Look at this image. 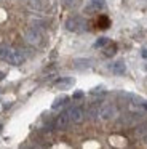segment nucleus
<instances>
[{
  "label": "nucleus",
  "instance_id": "11",
  "mask_svg": "<svg viewBox=\"0 0 147 149\" xmlns=\"http://www.w3.org/2000/svg\"><path fill=\"white\" fill-rule=\"evenodd\" d=\"M74 64H75L77 69H88V68H91L93 61L91 59H75Z\"/></svg>",
  "mask_w": 147,
  "mask_h": 149
},
{
  "label": "nucleus",
  "instance_id": "15",
  "mask_svg": "<svg viewBox=\"0 0 147 149\" xmlns=\"http://www.w3.org/2000/svg\"><path fill=\"white\" fill-rule=\"evenodd\" d=\"M107 43H109V39H105V37H101V39H99L98 42L94 43V48H101V47L107 45Z\"/></svg>",
  "mask_w": 147,
  "mask_h": 149
},
{
  "label": "nucleus",
  "instance_id": "17",
  "mask_svg": "<svg viewBox=\"0 0 147 149\" xmlns=\"http://www.w3.org/2000/svg\"><path fill=\"white\" fill-rule=\"evenodd\" d=\"M141 56H142V58H147V47H142V52H141Z\"/></svg>",
  "mask_w": 147,
  "mask_h": 149
},
{
  "label": "nucleus",
  "instance_id": "10",
  "mask_svg": "<svg viewBox=\"0 0 147 149\" xmlns=\"http://www.w3.org/2000/svg\"><path fill=\"white\" fill-rule=\"evenodd\" d=\"M67 101H69V98H67L66 95H61V96H58L56 100H54V103L51 104V109H59V107L64 106Z\"/></svg>",
  "mask_w": 147,
  "mask_h": 149
},
{
  "label": "nucleus",
  "instance_id": "2",
  "mask_svg": "<svg viewBox=\"0 0 147 149\" xmlns=\"http://www.w3.org/2000/svg\"><path fill=\"white\" fill-rule=\"evenodd\" d=\"M66 29L70 31V32H85L88 29V23H86L85 18L82 16H70L69 19L66 21Z\"/></svg>",
  "mask_w": 147,
  "mask_h": 149
},
{
  "label": "nucleus",
  "instance_id": "12",
  "mask_svg": "<svg viewBox=\"0 0 147 149\" xmlns=\"http://www.w3.org/2000/svg\"><path fill=\"white\" fill-rule=\"evenodd\" d=\"M110 26V19L107 16H99L98 18V27L99 29H107Z\"/></svg>",
  "mask_w": 147,
  "mask_h": 149
},
{
  "label": "nucleus",
  "instance_id": "1",
  "mask_svg": "<svg viewBox=\"0 0 147 149\" xmlns=\"http://www.w3.org/2000/svg\"><path fill=\"white\" fill-rule=\"evenodd\" d=\"M0 61H6L8 64L19 66L26 61V56L16 48H10L6 45H0Z\"/></svg>",
  "mask_w": 147,
  "mask_h": 149
},
{
  "label": "nucleus",
  "instance_id": "3",
  "mask_svg": "<svg viewBox=\"0 0 147 149\" xmlns=\"http://www.w3.org/2000/svg\"><path fill=\"white\" fill-rule=\"evenodd\" d=\"M117 107L114 106V104H110V103H105V104H102V106H99V109H98V116L101 117L102 120H110V119H114L115 116H117Z\"/></svg>",
  "mask_w": 147,
  "mask_h": 149
},
{
  "label": "nucleus",
  "instance_id": "21",
  "mask_svg": "<svg viewBox=\"0 0 147 149\" xmlns=\"http://www.w3.org/2000/svg\"><path fill=\"white\" fill-rule=\"evenodd\" d=\"M146 71H147V64H146Z\"/></svg>",
  "mask_w": 147,
  "mask_h": 149
},
{
  "label": "nucleus",
  "instance_id": "14",
  "mask_svg": "<svg viewBox=\"0 0 147 149\" xmlns=\"http://www.w3.org/2000/svg\"><path fill=\"white\" fill-rule=\"evenodd\" d=\"M91 5L96 10H102L105 7V0H91Z\"/></svg>",
  "mask_w": 147,
  "mask_h": 149
},
{
  "label": "nucleus",
  "instance_id": "16",
  "mask_svg": "<svg viewBox=\"0 0 147 149\" xmlns=\"http://www.w3.org/2000/svg\"><path fill=\"white\" fill-rule=\"evenodd\" d=\"M66 3L69 5V7H75V5L80 3V0H66Z\"/></svg>",
  "mask_w": 147,
  "mask_h": 149
},
{
  "label": "nucleus",
  "instance_id": "6",
  "mask_svg": "<svg viewBox=\"0 0 147 149\" xmlns=\"http://www.w3.org/2000/svg\"><path fill=\"white\" fill-rule=\"evenodd\" d=\"M69 123H72L70 122V117H69V112H62V114H59V117L56 119V122H54V125H56V128H59V130H66L67 127H69Z\"/></svg>",
  "mask_w": 147,
  "mask_h": 149
},
{
  "label": "nucleus",
  "instance_id": "9",
  "mask_svg": "<svg viewBox=\"0 0 147 149\" xmlns=\"http://www.w3.org/2000/svg\"><path fill=\"white\" fill-rule=\"evenodd\" d=\"M115 52H117V45L112 42H109L107 45H104V50H102V53H104V56H107V58H110V56L115 55Z\"/></svg>",
  "mask_w": 147,
  "mask_h": 149
},
{
  "label": "nucleus",
  "instance_id": "18",
  "mask_svg": "<svg viewBox=\"0 0 147 149\" xmlns=\"http://www.w3.org/2000/svg\"><path fill=\"white\" fill-rule=\"evenodd\" d=\"M82 96H83L82 91H75V93H74V98H82Z\"/></svg>",
  "mask_w": 147,
  "mask_h": 149
},
{
  "label": "nucleus",
  "instance_id": "7",
  "mask_svg": "<svg viewBox=\"0 0 147 149\" xmlns=\"http://www.w3.org/2000/svg\"><path fill=\"white\" fill-rule=\"evenodd\" d=\"M74 85V79H69V77H64V79H59V80L54 82L53 87L56 88V90H67L69 87H72Z\"/></svg>",
  "mask_w": 147,
  "mask_h": 149
},
{
  "label": "nucleus",
  "instance_id": "13",
  "mask_svg": "<svg viewBox=\"0 0 147 149\" xmlns=\"http://www.w3.org/2000/svg\"><path fill=\"white\" fill-rule=\"evenodd\" d=\"M29 3L35 8H43L46 5V0H29Z\"/></svg>",
  "mask_w": 147,
  "mask_h": 149
},
{
  "label": "nucleus",
  "instance_id": "4",
  "mask_svg": "<svg viewBox=\"0 0 147 149\" xmlns=\"http://www.w3.org/2000/svg\"><path fill=\"white\" fill-rule=\"evenodd\" d=\"M24 39H26V42L31 43V45H40V43H42V39H43V36H42V32H40L38 29H35V27H31V29L26 31Z\"/></svg>",
  "mask_w": 147,
  "mask_h": 149
},
{
  "label": "nucleus",
  "instance_id": "20",
  "mask_svg": "<svg viewBox=\"0 0 147 149\" xmlns=\"http://www.w3.org/2000/svg\"><path fill=\"white\" fill-rule=\"evenodd\" d=\"M144 107H146V109H147V101H144Z\"/></svg>",
  "mask_w": 147,
  "mask_h": 149
},
{
  "label": "nucleus",
  "instance_id": "8",
  "mask_svg": "<svg viewBox=\"0 0 147 149\" xmlns=\"http://www.w3.org/2000/svg\"><path fill=\"white\" fill-rule=\"evenodd\" d=\"M110 69L114 74H125V71H126V66H125L123 61H115L110 64Z\"/></svg>",
  "mask_w": 147,
  "mask_h": 149
},
{
  "label": "nucleus",
  "instance_id": "19",
  "mask_svg": "<svg viewBox=\"0 0 147 149\" xmlns=\"http://www.w3.org/2000/svg\"><path fill=\"white\" fill-rule=\"evenodd\" d=\"M3 79H5V72L0 71V80H3Z\"/></svg>",
  "mask_w": 147,
  "mask_h": 149
},
{
  "label": "nucleus",
  "instance_id": "5",
  "mask_svg": "<svg viewBox=\"0 0 147 149\" xmlns=\"http://www.w3.org/2000/svg\"><path fill=\"white\" fill-rule=\"evenodd\" d=\"M67 112H69V117H70V122L72 123H80L83 119H85V111H83L80 106L70 107Z\"/></svg>",
  "mask_w": 147,
  "mask_h": 149
}]
</instances>
